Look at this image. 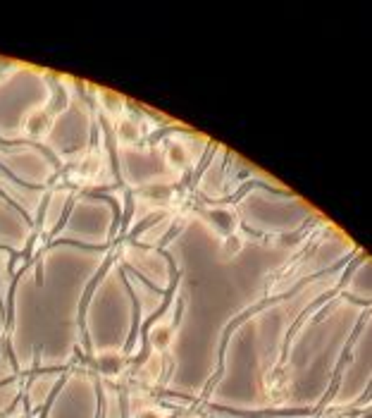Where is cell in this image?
Segmentation results:
<instances>
[{"label":"cell","mask_w":372,"mask_h":418,"mask_svg":"<svg viewBox=\"0 0 372 418\" xmlns=\"http://www.w3.org/2000/svg\"><path fill=\"white\" fill-rule=\"evenodd\" d=\"M115 134H118V141L122 144V146H134V144L141 141L143 130L136 120H131V117H122V120H118V125H115Z\"/></svg>","instance_id":"3957f363"},{"label":"cell","mask_w":372,"mask_h":418,"mask_svg":"<svg viewBox=\"0 0 372 418\" xmlns=\"http://www.w3.org/2000/svg\"><path fill=\"white\" fill-rule=\"evenodd\" d=\"M143 196L151 203H168V201H172V187H168V184H151V187L143 189Z\"/></svg>","instance_id":"ba28073f"},{"label":"cell","mask_w":372,"mask_h":418,"mask_svg":"<svg viewBox=\"0 0 372 418\" xmlns=\"http://www.w3.org/2000/svg\"><path fill=\"white\" fill-rule=\"evenodd\" d=\"M96 366H98V371H101V376L118 378L122 373V368H124V356H122L120 351H103V354H98Z\"/></svg>","instance_id":"277c9868"},{"label":"cell","mask_w":372,"mask_h":418,"mask_svg":"<svg viewBox=\"0 0 372 418\" xmlns=\"http://www.w3.org/2000/svg\"><path fill=\"white\" fill-rule=\"evenodd\" d=\"M172 342H175V325H170V323H153L151 330H148V344L153 347V351L170 349Z\"/></svg>","instance_id":"7a4b0ae2"},{"label":"cell","mask_w":372,"mask_h":418,"mask_svg":"<svg viewBox=\"0 0 372 418\" xmlns=\"http://www.w3.org/2000/svg\"><path fill=\"white\" fill-rule=\"evenodd\" d=\"M98 98H101L103 110H108V113L113 115V117H120V113H122V105H124V100H122L120 93L108 91V88H101V93H98Z\"/></svg>","instance_id":"52a82bcc"},{"label":"cell","mask_w":372,"mask_h":418,"mask_svg":"<svg viewBox=\"0 0 372 418\" xmlns=\"http://www.w3.org/2000/svg\"><path fill=\"white\" fill-rule=\"evenodd\" d=\"M243 244H246V242H243V237L238 232L227 234L225 242H222V254H225V258H234V256L241 254Z\"/></svg>","instance_id":"9c48e42d"},{"label":"cell","mask_w":372,"mask_h":418,"mask_svg":"<svg viewBox=\"0 0 372 418\" xmlns=\"http://www.w3.org/2000/svg\"><path fill=\"white\" fill-rule=\"evenodd\" d=\"M136 418H170V416H163L158 409H143V411H138Z\"/></svg>","instance_id":"30bf717a"},{"label":"cell","mask_w":372,"mask_h":418,"mask_svg":"<svg viewBox=\"0 0 372 418\" xmlns=\"http://www.w3.org/2000/svg\"><path fill=\"white\" fill-rule=\"evenodd\" d=\"M165 158H168V165L175 167V170H184L188 165V160H191V155H188V148L184 144L179 141H172L168 144V148H165Z\"/></svg>","instance_id":"5b68a950"},{"label":"cell","mask_w":372,"mask_h":418,"mask_svg":"<svg viewBox=\"0 0 372 418\" xmlns=\"http://www.w3.org/2000/svg\"><path fill=\"white\" fill-rule=\"evenodd\" d=\"M51 113L48 110H36V113H31L26 117V132L31 134V137H43L48 130H51Z\"/></svg>","instance_id":"8992f818"},{"label":"cell","mask_w":372,"mask_h":418,"mask_svg":"<svg viewBox=\"0 0 372 418\" xmlns=\"http://www.w3.org/2000/svg\"><path fill=\"white\" fill-rule=\"evenodd\" d=\"M201 217L205 222H208L210 227H213L215 232L220 234H232L236 232V217H234V210L232 208H203L201 210Z\"/></svg>","instance_id":"6da1fadb"}]
</instances>
